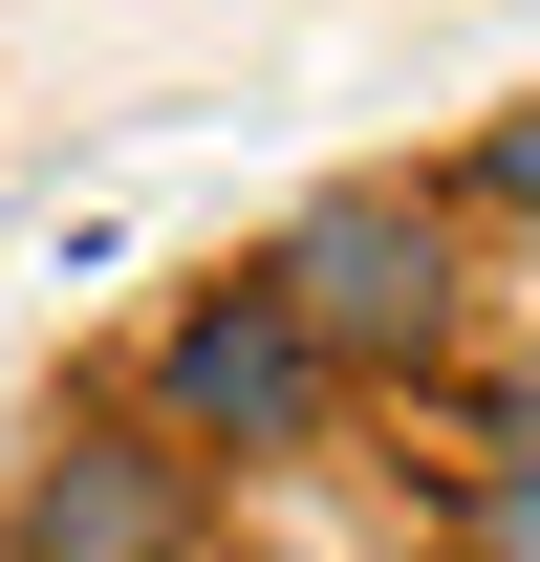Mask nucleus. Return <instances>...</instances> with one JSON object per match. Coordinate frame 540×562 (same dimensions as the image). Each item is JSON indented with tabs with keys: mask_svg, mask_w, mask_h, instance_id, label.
Instances as JSON below:
<instances>
[{
	"mask_svg": "<svg viewBox=\"0 0 540 562\" xmlns=\"http://www.w3.org/2000/svg\"><path fill=\"white\" fill-rule=\"evenodd\" d=\"M475 432H497V454L540 476V368H497V390H475Z\"/></svg>",
	"mask_w": 540,
	"mask_h": 562,
	"instance_id": "6",
	"label": "nucleus"
},
{
	"mask_svg": "<svg viewBox=\"0 0 540 562\" xmlns=\"http://www.w3.org/2000/svg\"><path fill=\"white\" fill-rule=\"evenodd\" d=\"M131 412H151V432H195L216 476H281V454H325V432L368 412V390H346V368L303 347V303H281V281L238 260V281H195V303L151 325V368H131Z\"/></svg>",
	"mask_w": 540,
	"mask_h": 562,
	"instance_id": "2",
	"label": "nucleus"
},
{
	"mask_svg": "<svg viewBox=\"0 0 540 562\" xmlns=\"http://www.w3.org/2000/svg\"><path fill=\"white\" fill-rule=\"evenodd\" d=\"M454 562H540V476H519V454L454 476Z\"/></svg>",
	"mask_w": 540,
	"mask_h": 562,
	"instance_id": "5",
	"label": "nucleus"
},
{
	"mask_svg": "<svg viewBox=\"0 0 540 562\" xmlns=\"http://www.w3.org/2000/svg\"><path fill=\"white\" fill-rule=\"evenodd\" d=\"M0 562H216V454L151 412H44L22 497H0Z\"/></svg>",
	"mask_w": 540,
	"mask_h": 562,
	"instance_id": "3",
	"label": "nucleus"
},
{
	"mask_svg": "<svg viewBox=\"0 0 540 562\" xmlns=\"http://www.w3.org/2000/svg\"><path fill=\"white\" fill-rule=\"evenodd\" d=\"M432 195H454V216H519V238H540V109H497V131H475Z\"/></svg>",
	"mask_w": 540,
	"mask_h": 562,
	"instance_id": "4",
	"label": "nucleus"
},
{
	"mask_svg": "<svg viewBox=\"0 0 540 562\" xmlns=\"http://www.w3.org/2000/svg\"><path fill=\"white\" fill-rule=\"evenodd\" d=\"M454 260H475V216L432 195V173H325V195L260 238V281L303 303V347H325L346 390H432V368H454V325H475Z\"/></svg>",
	"mask_w": 540,
	"mask_h": 562,
	"instance_id": "1",
	"label": "nucleus"
}]
</instances>
